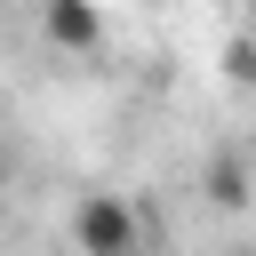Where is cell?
<instances>
[{
  "label": "cell",
  "mask_w": 256,
  "mask_h": 256,
  "mask_svg": "<svg viewBox=\"0 0 256 256\" xmlns=\"http://www.w3.org/2000/svg\"><path fill=\"white\" fill-rule=\"evenodd\" d=\"M208 184H216V200H224V208H240V200H248V192H240V168H232V160H224V168H216Z\"/></svg>",
  "instance_id": "3"
},
{
  "label": "cell",
  "mask_w": 256,
  "mask_h": 256,
  "mask_svg": "<svg viewBox=\"0 0 256 256\" xmlns=\"http://www.w3.org/2000/svg\"><path fill=\"white\" fill-rule=\"evenodd\" d=\"M40 32H48L64 56L104 48V16H96V0H40Z\"/></svg>",
  "instance_id": "2"
},
{
  "label": "cell",
  "mask_w": 256,
  "mask_h": 256,
  "mask_svg": "<svg viewBox=\"0 0 256 256\" xmlns=\"http://www.w3.org/2000/svg\"><path fill=\"white\" fill-rule=\"evenodd\" d=\"M72 248L80 256H144V216L120 192H88L72 208Z\"/></svg>",
  "instance_id": "1"
}]
</instances>
